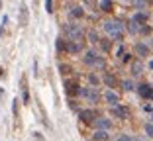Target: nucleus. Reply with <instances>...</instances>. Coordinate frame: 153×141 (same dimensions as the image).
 <instances>
[{"mask_svg":"<svg viewBox=\"0 0 153 141\" xmlns=\"http://www.w3.org/2000/svg\"><path fill=\"white\" fill-rule=\"evenodd\" d=\"M82 61H85L86 65H98V67H102V65H104V61L96 57V53H94V51H86V53H85V57H82Z\"/></svg>","mask_w":153,"mask_h":141,"instance_id":"5","label":"nucleus"},{"mask_svg":"<svg viewBox=\"0 0 153 141\" xmlns=\"http://www.w3.org/2000/svg\"><path fill=\"white\" fill-rule=\"evenodd\" d=\"M65 92H67L69 96H76V94H81V86H79L76 82L67 80V82H65Z\"/></svg>","mask_w":153,"mask_h":141,"instance_id":"7","label":"nucleus"},{"mask_svg":"<svg viewBox=\"0 0 153 141\" xmlns=\"http://www.w3.org/2000/svg\"><path fill=\"white\" fill-rule=\"evenodd\" d=\"M114 4H112V0H100V10L102 12H112Z\"/></svg>","mask_w":153,"mask_h":141,"instance_id":"16","label":"nucleus"},{"mask_svg":"<svg viewBox=\"0 0 153 141\" xmlns=\"http://www.w3.org/2000/svg\"><path fill=\"white\" fill-rule=\"evenodd\" d=\"M45 10H47V12H53V0H45Z\"/></svg>","mask_w":153,"mask_h":141,"instance_id":"27","label":"nucleus"},{"mask_svg":"<svg viewBox=\"0 0 153 141\" xmlns=\"http://www.w3.org/2000/svg\"><path fill=\"white\" fill-rule=\"evenodd\" d=\"M104 82H106L110 88H114L116 86V77H112V75H104Z\"/></svg>","mask_w":153,"mask_h":141,"instance_id":"19","label":"nucleus"},{"mask_svg":"<svg viewBox=\"0 0 153 141\" xmlns=\"http://www.w3.org/2000/svg\"><path fill=\"white\" fill-rule=\"evenodd\" d=\"M151 122H153V112H151Z\"/></svg>","mask_w":153,"mask_h":141,"instance_id":"33","label":"nucleus"},{"mask_svg":"<svg viewBox=\"0 0 153 141\" xmlns=\"http://www.w3.org/2000/svg\"><path fill=\"white\" fill-rule=\"evenodd\" d=\"M145 133L149 137H153V123H145Z\"/></svg>","mask_w":153,"mask_h":141,"instance_id":"26","label":"nucleus"},{"mask_svg":"<svg viewBox=\"0 0 153 141\" xmlns=\"http://www.w3.org/2000/svg\"><path fill=\"white\" fill-rule=\"evenodd\" d=\"M79 118L85 123H94L96 120H98V112H96V110H81Z\"/></svg>","mask_w":153,"mask_h":141,"instance_id":"3","label":"nucleus"},{"mask_svg":"<svg viewBox=\"0 0 153 141\" xmlns=\"http://www.w3.org/2000/svg\"><path fill=\"white\" fill-rule=\"evenodd\" d=\"M59 71H61L63 75H69L71 73V67H69V65H59Z\"/></svg>","mask_w":153,"mask_h":141,"instance_id":"24","label":"nucleus"},{"mask_svg":"<svg viewBox=\"0 0 153 141\" xmlns=\"http://www.w3.org/2000/svg\"><path fill=\"white\" fill-rule=\"evenodd\" d=\"M81 96H85L86 100H90L92 104H96L98 98H100V94H98L96 88H81Z\"/></svg>","mask_w":153,"mask_h":141,"instance_id":"4","label":"nucleus"},{"mask_svg":"<svg viewBox=\"0 0 153 141\" xmlns=\"http://www.w3.org/2000/svg\"><path fill=\"white\" fill-rule=\"evenodd\" d=\"M137 26H140V24H135L134 20H130V24H128V27H130V32H131V33H134V32H137V30H140V27H137Z\"/></svg>","mask_w":153,"mask_h":141,"instance_id":"22","label":"nucleus"},{"mask_svg":"<svg viewBox=\"0 0 153 141\" xmlns=\"http://www.w3.org/2000/svg\"><path fill=\"white\" fill-rule=\"evenodd\" d=\"M104 30L108 35H112L114 39H122L124 37V27H122L120 22H106L104 24Z\"/></svg>","mask_w":153,"mask_h":141,"instance_id":"2","label":"nucleus"},{"mask_svg":"<svg viewBox=\"0 0 153 141\" xmlns=\"http://www.w3.org/2000/svg\"><path fill=\"white\" fill-rule=\"evenodd\" d=\"M81 49H82V43H79V41H67V51L69 53H79Z\"/></svg>","mask_w":153,"mask_h":141,"instance_id":"10","label":"nucleus"},{"mask_svg":"<svg viewBox=\"0 0 153 141\" xmlns=\"http://www.w3.org/2000/svg\"><path fill=\"white\" fill-rule=\"evenodd\" d=\"M141 71H143V65H141L140 61H134V63H131V75H134V77H140Z\"/></svg>","mask_w":153,"mask_h":141,"instance_id":"13","label":"nucleus"},{"mask_svg":"<svg viewBox=\"0 0 153 141\" xmlns=\"http://www.w3.org/2000/svg\"><path fill=\"white\" fill-rule=\"evenodd\" d=\"M116 141H131V139H130V135H120Z\"/></svg>","mask_w":153,"mask_h":141,"instance_id":"30","label":"nucleus"},{"mask_svg":"<svg viewBox=\"0 0 153 141\" xmlns=\"http://www.w3.org/2000/svg\"><path fill=\"white\" fill-rule=\"evenodd\" d=\"M94 125H96L98 129H102V131H108L110 125H112V122H110V120H106V118H98V120L94 122Z\"/></svg>","mask_w":153,"mask_h":141,"instance_id":"9","label":"nucleus"},{"mask_svg":"<svg viewBox=\"0 0 153 141\" xmlns=\"http://www.w3.org/2000/svg\"><path fill=\"white\" fill-rule=\"evenodd\" d=\"M140 32H141V33H149V32H151V27L143 26V27H140Z\"/></svg>","mask_w":153,"mask_h":141,"instance_id":"31","label":"nucleus"},{"mask_svg":"<svg viewBox=\"0 0 153 141\" xmlns=\"http://www.w3.org/2000/svg\"><path fill=\"white\" fill-rule=\"evenodd\" d=\"M134 20L135 24H140V26H145V22H147V14L145 12H137V14H134Z\"/></svg>","mask_w":153,"mask_h":141,"instance_id":"12","label":"nucleus"},{"mask_svg":"<svg viewBox=\"0 0 153 141\" xmlns=\"http://www.w3.org/2000/svg\"><path fill=\"white\" fill-rule=\"evenodd\" d=\"M20 24H22V26L27 24V8H26V6H22V22H20Z\"/></svg>","mask_w":153,"mask_h":141,"instance_id":"21","label":"nucleus"},{"mask_svg":"<svg viewBox=\"0 0 153 141\" xmlns=\"http://www.w3.org/2000/svg\"><path fill=\"white\" fill-rule=\"evenodd\" d=\"M110 114L114 116V118H118V120H126L128 118V110L124 108V106H112V108H110Z\"/></svg>","mask_w":153,"mask_h":141,"instance_id":"6","label":"nucleus"},{"mask_svg":"<svg viewBox=\"0 0 153 141\" xmlns=\"http://www.w3.org/2000/svg\"><path fill=\"white\" fill-rule=\"evenodd\" d=\"M122 86L126 88V90H134V82H131V80H124V82H122Z\"/></svg>","mask_w":153,"mask_h":141,"instance_id":"25","label":"nucleus"},{"mask_svg":"<svg viewBox=\"0 0 153 141\" xmlns=\"http://www.w3.org/2000/svg\"><path fill=\"white\" fill-rule=\"evenodd\" d=\"M135 51H137V55H140V57H147L149 47L143 45V43H137V45H135Z\"/></svg>","mask_w":153,"mask_h":141,"instance_id":"15","label":"nucleus"},{"mask_svg":"<svg viewBox=\"0 0 153 141\" xmlns=\"http://www.w3.org/2000/svg\"><path fill=\"white\" fill-rule=\"evenodd\" d=\"M88 80L92 82V84H98V78H96L94 75H88Z\"/></svg>","mask_w":153,"mask_h":141,"instance_id":"29","label":"nucleus"},{"mask_svg":"<svg viewBox=\"0 0 153 141\" xmlns=\"http://www.w3.org/2000/svg\"><path fill=\"white\" fill-rule=\"evenodd\" d=\"M135 4L140 6V8H145L147 6V0H135Z\"/></svg>","mask_w":153,"mask_h":141,"instance_id":"28","label":"nucleus"},{"mask_svg":"<svg viewBox=\"0 0 153 141\" xmlns=\"http://www.w3.org/2000/svg\"><path fill=\"white\" fill-rule=\"evenodd\" d=\"M137 92H140V96L141 98H153V88H151V84H140L137 86Z\"/></svg>","mask_w":153,"mask_h":141,"instance_id":"8","label":"nucleus"},{"mask_svg":"<svg viewBox=\"0 0 153 141\" xmlns=\"http://www.w3.org/2000/svg\"><path fill=\"white\" fill-rule=\"evenodd\" d=\"M86 35H88V41H90V43H98V41H100V39H98V35H96V32H92V30H90Z\"/></svg>","mask_w":153,"mask_h":141,"instance_id":"20","label":"nucleus"},{"mask_svg":"<svg viewBox=\"0 0 153 141\" xmlns=\"http://www.w3.org/2000/svg\"><path fill=\"white\" fill-rule=\"evenodd\" d=\"M2 75H4V71H2V67H0V77H2Z\"/></svg>","mask_w":153,"mask_h":141,"instance_id":"32","label":"nucleus"},{"mask_svg":"<svg viewBox=\"0 0 153 141\" xmlns=\"http://www.w3.org/2000/svg\"><path fill=\"white\" fill-rule=\"evenodd\" d=\"M65 33H67L69 41L85 43V32H82L81 26H76V24H67V26H65Z\"/></svg>","mask_w":153,"mask_h":141,"instance_id":"1","label":"nucleus"},{"mask_svg":"<svg viewBox=\"0 0 153 141\" xmlns=\"http://www.w3.org/2000/svg\"><path fill=\"white\" fill-rule=\"evenodd\" d=\"M22 98L24 102L30 100V94H27V84H26V78H22Z\"/></svg>","mask_w":153,"mask_h":141,"instance_id":"18","label":"nucleus"},{"mask_svg":"<svg viewBox=\"0 0 153 141\" xmlns=\"http://www.w3.org/2000/svg\"><path fill=\"white\" fill-rule=\"evenodd\" d=\"M57 49L59 51H67V43L63 39H57Z\"/></svg>","mask_w":153,"mask_h":141,"instance_id":"23","label":"nucleus"},{"mask_svg":"<svg viewBox=\"0 0 153 141\" xmlns=\"http://www.w3.org/2000/svg\"><path fill=\"white\" fill-rule=\"evenodd\" d=\"M71 16L73 18H82V16H85V10H82L81 6H76V8L71 10Z\"/></svg>","mask_w":153,"mask_h":141,"instance_id":"17","label":"nucleus"},{"mask_svg":"<svg viewBox=\"0 0 153 141\" xmlns=\"http://www.w3.org/2000/svg\"><path fill=\"white\" fill-rule=\"evenodd\" d=\"M104 98H106V102L112 106H118V102H120V98H118V94H114L112 90H108L106 94H104Z\"/></svg>","mask_w":153,"mask_h":141,"instance_id":"11","label":"nucleus"},{"mask_svg":"<svg viewBox=\"0 0 153 141\" xmlns=\"http://www.w3.org/2000/svg\"><path fill=\"white\" fill-rule=\"evenodd\" d=\"M94 141H108V131H102V129H96L94 135H92Z\"/></svg>","mask_w":153,"mask_h":141,"instance_id":"14","label":"nucleus"}]
</instances>
